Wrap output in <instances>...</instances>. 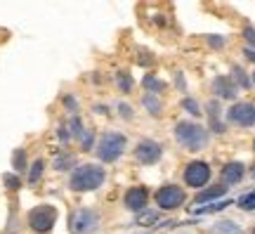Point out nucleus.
<instances>
[{"mask_svg":"<svg viewBox=\"0 0 255 234\" xmlns=\"http://www.w3.org/2000/svg\"><path fill=\"white\" fill-rule=\"evenodd\" d=\"M107 180V171L97 166V163H83V166H76V171L71 173V180H69V187L73 192H95L97 187H102Z\"/></svg>","mask_w":255,"mask_h":234,"instance_id":"obj_1","label":"nucleus"},{"mask_svg":"<svg viewBox=\"0 0 255 234\" xmlns=\"http://www.w3.org/2000/svg\"><path fill=\"white\" fill-rule=\"evenodd\" d=\"M175 140L182 144L187 152H201L206 144H208L210 135L208 130L199 123H191V121H180L175 126Z\"/></svg>","mask_w":255,"mask_h":234,"instance_id":"obj_2","label":"nucleus"},{"mask_svg":"<svg viewBox=\"0 0 255 234\" xmlns=\"http://www.w3.org/2000/svg\"><path fill=\"white\" fill-rule=\"evenodd\" d=\"M126 135H121V133H104L100 137L97 147H95L97 159L104 163H114L116 159H121V154L126 152Z\"/></svg>","mask_w":255,"mask_h":234,"instance_id":"obj_3","label":"nucleus"},{"mask_svg":"<svg viewBox=\"0 0 255 234\" xmlns=\"http://www.w3.org/2000/svg\"><path fill=\"white\" fill-rule=\"evenodd\" d=\"M57 223V208L50 206V204H43V206H36L31 213H28V227L38 234H47Z\"/></svg>","mask_w":255,"mask_h":234,"instance_id":"obj_4","label":"nucleus"},{"mask_svg":"<svg viewBox=\"0 0 255 234\" xmlns=\"http://www.w3.org/2000/svg\"><path fill=\"white\" fill-rule=\"evenodd\" d=\"M97 225H100V216H97V211H92V208H78V211H73L71 218H69V230H71L73 234H88Z\"/></svg>","mask_w":255,"mask_h":234,"instance_id":"obj_5","label":"nucleus"},{"mask_svg":"<svg viewBox=\"0 0 255 234\" xmlns=\"http://www.w3.org/2000/svg\"><path fill=\"white\" fill-rule=\"evenodd\" d=\"M154 199L161 211H175V208H180L184 201H187V194H184V189L177 187V185H165V187H161L156 192Z\"/></svg>","mask_w":255,"mask_h":234,"instance_id":"obj_6","label":"nucleus"},{"mask_svg":"<svg viewBox=\"0 0 255 234\" xmlns=\"http://www.w3.org/2000/svg\"><path fill=\"white\" fill-rule=\"evenodd\" d=\"M227 121L239 128L255 126V104L253 102H237V104H232V109L227 111Z\"/></svg>","mask_w":255,"mask_h":234,"instance_id":"obj_7","label":"nucleus"},{"mask_svg":"<svg viewBox=\"0 0 255 234\" xmlns=\"http://www.w3.org/2000/svg\"><path fill=\"white\" fill-rule=\"evenodd\" d=\"M210 180V166L206 161H191L184 168V182L189 187H203Z\"/></svg>","mask_w":255,"mask_h":234,"instance_id":"obj_8","label":"nucleus"},{"mask_svg":"<svg viewBox=\"0 0 255 234\" xmlns=\"http://www.w3.org/2000/svg\"><path fill=\"white\" fill-rule=\"evenodd\" d=\"M161 154H163V149H161V144L154 142V140H139L135 147V156L139 163H144V166H151V163H156L158 159H161Z\"/></svg>","mask_w":255,"mask_h":234,"instance_id":"obj_9","label":"nucleus"},{"mask_svg":"<svg viewBox=\"0 0 255 234\" xmlns=\"http://www.w3.org/2000/svg\"><path fill=\"white\" fill-rule=\"evenodd\" d=\"M126 206L132 211V213H139V211H144L146 208V201H149V192L146 187H130L126 192Z\"/></svg>","mask_w":255,"mask_h":234,"instance_id":"obj_10","label":"nucleus"},{"mask_svg":"<svg viewBox=\"0 0 255 234\" xmlns=\"http://www.w3.org/2000/svg\"><path fill=\"white\" fill-rule=\"evenodd\" d=\"M213 92L222 99H234L237 97V85H234L232 78H227V76H218V78L213 81Z\"/></svg>","mask_w":255,"mask_h":234,"instance_id":"obj_11","label":"nucleus"},{"mask_svg":"<svg viewBox=\"0 0 255 234\" xmlns=\"http://www.w3.org/2000/svg\"><path fill=\"white\" fill-rule=\"evenodd\" d=\"M244 173H246L244 163L232 161L222 168V182H225V185H237V182L244 180Z\"/></svg>","mask_w":255,"mask_h":234,"instance_id":"obj_12","label":"nucleus"},{"mask_svg":"<svg viewBox=\"0 0 255 234\" xmlns=\"http://www.w3.org/2000/svg\"><path fill=\"white\" fill-rule=\"evenodd\" d=\"M227 189L225 185H215V187H208V189H201L199 194L194 197V201L196 204H206V201H213V199H218V197H225L227 194Z\"/></svg>","mask_w":255,"mask_h":234,"instance_id":"obj_13","label":"nucleus"},{"mask_svg":"<svg viewBox=\"0 0 255 234\" xmlns=\"http://www.w3.org/2000/svg\"><path fill=\"white\" fill-rule=\"evenodd\" d=\"M208 118H210V128H213V133H225V123L220 121V104L215 99H210L208 102Z\"/></svg>","mask_w":255,"mask_h":234,"instance_id":"obj_14","label":"nucleus"},{"mask_svg":"<svg viewBox=\"0 0 255 234\" xmlns=\"http://www.w3.org/2000/svg\"><path fill=\"white\" fill-rule=\"evenodd\" d=\"M142 104H144V109L151 114V116H161V111H163L161 97H158V95H151V92H146L144 97H142Z\"/></svg>","mask_w":255,"mask_h":234,"instance_id":"obj_15","label":"nucleus"},{"mask_svg":"<svg viewBox=\"0 0 255 234\" xmlns=\"http://www.w3.org/2000/svg\"><path fill=\"white\" fill-rule=\"evenodd\" d=\"M142 85H144L146 92H151V95H158V92H165V83L161 78H156L151 73H146L144 78H142Z\"/></svg>","mask_w":255,"mask_h":234,"instance_id":"obj_16","label":"nucleus"},{"mask_svg":"<svg viewBox=\"0 0 255 234\" xmlns=\"http://www.w3.org/2000/svg\"><path fill=\"white\" fill-rule=\"evenodd\" d=\"M232 83H234V85H239V88H244V90H248L253 81L248 78L246 71H244L241 66H232Z\"/></svg>","mask_w":255,"mask_h":234,"instance_id":"obj_17","label":"nucleus"},{"mask_svg":"<svg viewBox=\"0 0 255 234\" xmlns=\"http://www.w3.org/2000/svg\"><path fill=\"white\" fill-rule=\"evenodd\" d=\"M43 171H45V161H43V159H36L33 166H31V171H28V182L36 185V182L43 178Z\"/></svg>","mask_w":255,"mask_h":234,"instance_id":"obj_18","label":"nucleus"},{"mask_svg":"<svg viewBox=\"0 0 255 234\" xmlns=\"http://www.w3.org/2000/svg\"><path fill=\"white\" fill-rule=\"evenodd\" d=\"M12 168L17 173L26 171V149H14V156H12Z\"/></svg>","mask_w":255,"mask_h":234,"instance_id":"obj_19","label":"nucleus"},{"mask_svg":"<svg viewBox=\"0 0 255 234\" xmlns=\"http://www.w3.org/2000/svg\"><path fill=\"white\" fill-rule=\"evenodd\" d=\"M213 234H241V227H237L229 220H222V223H218L213 227Z\"/></svg>","mask_w":255,"mask_h":234,"instance_id":"obj_20","label":"nucleus"},{"mask_svg":"<svg viewBox=\"0 0 255 234\" xmlns=\"http://www.w3.org/2000/svg\"><path fill=\"white\" fill-rule=\"evenodd\" d=\"M73 163H76V159H73V154H62V156H57L55 159V171H69Z\"/></svg>","mask_w":255,"mask_h":234,"instance_id":"obj_21","label":"nucleus"},{"mask_svg":"<svg viewBox=\"0 0 255 234\" xmlns=\"http://www.w3.org/2000/svg\"><path fill=\"white\" fill-rule=\"evenodd\" d=\"M116 83H119L121 92H130V90H132V76H130L128 71H119V73H116Z\"/></svg>","mask_w":255,"mask_h":234,"instance_id":"obj_22","label":"nucleus"},{"mask_svg":"<svg viewBox=\"0 0 255 234\" xmlns=\"http://www.w3.org/2000/svg\"><path fill=\"white\" fill-rule=\"evenodd\" d=\"M83 130H85V126H83V121L76 114L71 116V121H69V133H71V137H76V140H81Z\"/></svg>","mask_w":255,"mask_h":234,"instance_id":"obj_23","label":"nucleus"},{"mask_svg":"<svg viewBox=\"0 0 255 234\" xmlns=\"http://www.w3.org/2000/svg\"><path fill=\"white\" fill-rule=\"evenodd\" d=\"M78 142H81V149H83V152H90V149H92V144H95V133H92L90 128H85Z\"/></svg>","mask_w":255,"mask_h":234,"instance_id":"obj_24","label":"nucleus"},{"mask_svg":"<svg viewBox=\"0 0 255 234\" xmlns=\"http://www.w3.org/2000/svg\"><path fill=\"white\" fill-rule=\"evenodd\" d=\"M156 220H158V213H156V211H146L144 208V213H139V216H137V225H154Z\"/></svg>","mask_w":255,"mask_h":234,"instance_id":"obj_25","label":"nucleus"},{"mask_svg":"<svg viewBox=\"0 0 255 234\" xmlns=\"http://www.w3.org/2000/svg\"><path fill=\"white\" fill-rule=\"evenodd\" d=\"M239 208H241V211H255V189L239 199Z\"/></svg>","mask_w":255,"mask_h":234,"instance_id":"obj_26","label":"nucleus"},{"mask_svg":"<svg viewBox=\"0 0 255 234\" xmlns=\"http://www.w3.org/2000/svg\"><path fill=\"white\" fill-rule=\"evenodd\" d=\"M182 109H187L191 116H201V107L196 104V99H191V97H184L182 99Z\"/></svg>","mask_w":255,"mask_h":234,"instance_id":"obj_27","label":"nucleus"},{"mask_svg":"<svg viewBox=\"0 0 255 234\" xmlns=\"http://www.w3.org/2000/svg\"><path fill=\"white\" fill-rule=\"evenodd\" d=\"M2 182H5L7 189H12V192H17V189L21 187V180H19L17 175H2Z\"/></svg>","mask_w":255,"mask_h":234,"instance_id":"obj_28","label":"nucleus"},{"mask_svg":"<svg viewBox=\"0 0 255 234\" xmlns=\"http://www.w3.org/2000/svg\"><path fill=\"white\" fill-rule=\"evenodd\" d=\"M232 201H220V204H213V206H208V208H199L196 213H215V211H222V208H227Z\"/></svg>","mask_w":255,"mask_h":234,"instance_id":"obj_29","label":"nucleus"},{"mask_svg":"<svg viewBox=\"0 0 255 234\" xmlns=\"http://www.w3.org/2000/svg\"><path fill=\"white\" fill-rule=\"evenodd\" d=\"M57 135H59L62 144H69V140H71V133H69V128H66V126H59V128H57Z\"/></svg>","mask_w":255,"mask_h":234,"instance_id":"obj_30","label":"nucleus"},{"mask_svg":"<svg viewBox=\"0 0 255 234\" xmlns=\"http://www.w3.org/2000/svg\"><path fill=\"white\" fill-rule=\"evenodd\" d=\"M119 111H121V116L128 118V121L132 118V107H130V104H126V102H121V104H119Z\"/></svg>","mask_w":255,"mask_h":234,"instance_id":"obj_31","label":"nucleus"},{"mask_svg":"<svg viewBox=\"0 0 255 234\" xmlns=\"http://www.w3.org/2000/svg\"><path fill=\"white\" fill-rule=\"evenodd\" d=\"M64 107L69 109V111H76V109H78V104H76V99H73L71 95H66V97H64Z\"/></svg>","mask_w":255,"mask_h":234,"instance_id":"obj_32","label":"nucleus"},{"mask_svg":"<svg viewBox=\"0 0 255 234\" xmlns=\"http://www.w3.org/2000/svg\"><path fill=\"white\" fill-rule=\"evenodd\" d=\"M208 43L213 47H222L225 45V38H215V36H208Z\"/></svg>","mask_w":255,"mask_h":234,"instance_id":"obj_33","label":"nucleus"},{"mask_svg":"<svg viewBox=\"0 0 255 234\" xmlns=\"http://www.w3.org/2000/svg\"><path fill=\"white\" fill-rule=\"evenodd\" d=\"M244 36H246L248 40H251V43L255 45V28H246V31H244Z\"/></svg>","mask_w":255,"mask_h":234,"instance_id":"obj_34","label":"nucleus"},{"mask_svg":"<svg viewBox=\"0 0 255 234\" xmlns=\"http://www.w3.org/2000/svg\"><path fill=\"white\" fill-rule=\"evenodd\" d=\"M244 54H246L251 62H255V50H253V47H246V50H244Z\"/></svg>","mask_w":255,"mask_h":234,"instance_id":"obj_35","label":"nucleus"},{"mask_svg":"<svg viewBox=\"0 0 255 234\" xmlns=\"http://www.w3.org/2000/svg\"><path fill=\"white\" fill-rule=\"evenodd\" d=\"M177 85H180V88H182V90H184V78H182V76H180V73H177Z\"/></svg>","mask_w":255,"mask_h":234,"instance_id":"obj_36","label":"nucleus"},{"mask_svg":"<svg viewBox=\"0 0 255 234\" xmlns=\"http://www.w3.org/2000/svg\"><path fill=\"white\" fill-rule=\"evenodd\" d=\"M251 175H253V178H255V166H253V168H251Z\"/></svg>","mask_w":255,"mask_h":234,"instance_id":"obj_37","label":"nucleus"},{"mask_svg":"<svg viewBox=\"0 0 255 234\" xmlns=\"http://www.w3.org/2000/svg\"><path fill=\"white\" fill-rule=\"evenodd\" d=\"M253 152H255V140H253Z\"/></svg>","mask_w":255,"mask_h":234,"instance_id":"obj_38","label":"nucleus"},{"mask_svg":"<svg viewBox=\"0 0 255 234\" xmlns=\"http://www.w3.org/2000/svg\"><path fill=\"white\" fill-rule=\"evenodd\" d=\"M253 83H255V73H253Z\"/></svg>","mask_w":255,"mask_h":234,"instance_id":"obj_39","label":"nucleus"},{"mask_svg":"<svg viewBox=\"0 0 255 234\" xmlns=\"http://www.w3.org/2000/svg\"><path fill=\"white\" fill-rule=\"evenodd\" d=\"M253 234H255V230H253Z\"/></svg>","mask_w":255,"mask_h":234,"instance_id":"obj_40","label":"nucleus"}]
</instances>
